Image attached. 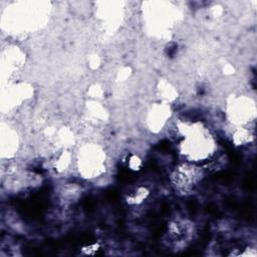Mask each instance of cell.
<instances>
[{"instance_id":"6da1fadb","label":"cell","mask_w":257,"mask_h":257,"mask_svg":"<svg viewBox=\"0 0 257 257\" xmlns=\"http://www.w3.org/2000/svg\"><path fill=\"white\" fill-rule=\"evenodd\" d=\"M81 148L77 158V166L79 174L83 178H97L105 169V154L98 146H88Z\"/></svg>"},{"instance_id":"7a4b0ae2","label":"cell","mask_w":257,"mask_h":257,"mask_svg":"<svg viewBox=\"0 0 257 257\" xmlns=\"http://www.w3.org/2000/svg\"><path fill=\"white\" fill-rule=\"evenodd\" d=\"M201 169L195 164L185 162L179 165L173 173L172 180L176 188L180 191H189L201 180Z\"/></svg>"}]
</instances>
